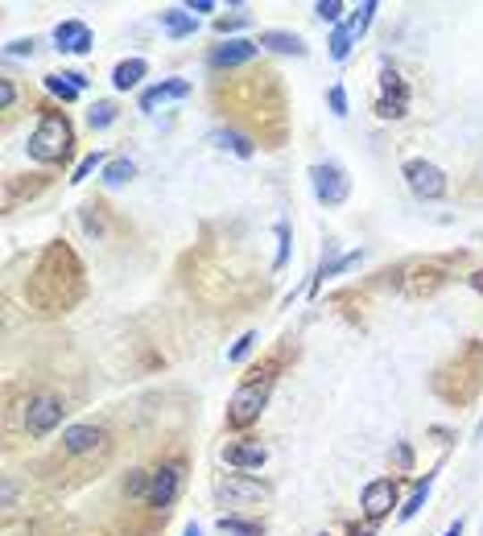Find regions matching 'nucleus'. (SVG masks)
I'll return each instance as SVG.
<instances>
[{"label":"nucleus","mask_w":483,"mask_h":536,"mask_svg":"<svg viewBox=\"0 0 483 536\" xmlns=\"http://www.w3.org/2000/svg\"><path fill=\"white\" fill-rule=\"evenodd\" d=\"M71 149H75L71 120H66L63 112H42V116H38V129L25 140V153H30L33 161H42V165H58V161L71 157Z\"/></svg>","instance_id":"f257e3e1"},{"label":"nucleus","mask_w":483,"mask_h":536,"mask_svg":"<svg viewBox=\"0 0 483 536\" xmlns=\"http://www.w3.org/2000/svg\"><path fill=\"white\" fill-rule=\"evenodd\" d=\"M268 392H273V375H268V372H260V375H252L248 384H240L236 397L227 400V425H232V429H248V425H252V421L265 413Z\"/></svg>","instance_id":"f03ea898"},{"label":"nucleus","mask_w":483,"mask_h":536,"mask_svg":"<svg viewBox=\"0 0 483 536\" xmlns=\"http://www.w3.org/2000/svg\"><path fill=\"white\" fill-rule=\"evenodd\" d=\"M310 190L322 206H343L347 194H352V178H347L343 165L318 161V165H310Z\"/></svg>","instance_id":"7ed1b4c3"},{"label":"nucleus","mask_w":483,"mask_h":536,"mask_svg":"<svg viewBox=\"0 0 483 536\" xmlns=\"http://www.w3.org/2000/svg\"><path fill=\"white\" fill-rule=\"evenodd\" d=\"M401 178H405V186L418 194L421 203H434V198L446 194V173L426 157H409L405 165H401Z\"/></svg>","instance_id":"20e7f679"},{"label":"nucleus","mask_w":483,"mask_h":536,"mask_svg":"<svg viewBox=\"0 0 483 536\" xmlns=\"http://www.w3.org/2000/svg\"><path fill=\"white\" fill-rule=\"evenodd\" d=\"M66 417V405L54 392H38V397L25 400V429H30V438H46L54 429L63 425Z\"/></svg>","instance_id":"39448f33"},{"label":"nucleus","mask_w":483,"mask_h":536,"mask_svg":"<svg viewBox=\"0 0 483 536\" xmlns=\"http://www.w3.org/2000/svg\"><path fill=\"white\" fill-rule=\"evenodd\" d=\"M409 112V83L393 71V66H380V96H376V116L380 120H401Z\"/></svg>","instance_id":"423d86ee"},{"label":"nucleus","mask_w":483,"mask_h":536,"mask_svg":"<svg viewBox=\"0 0 483 536\" xmlns=\"http://www.w3.org/2000/svg\"><path fill=\"white\" fill-rule=\"evenodd\" d=\"M178 491H182V462H161L157 471H149V495H145V499H149L153 507L165 512V507L178 499Z\"/></svg>","instance_id":"0eeeda50"},{"label":"nucleus","mask_w":483,"mask_h":536,"mask_svg":"<svg viewBox=\"0 0 483 536\" xmlns=\"http://www.w3.org/2000/svg\"><path fill=\"white\" fill-rule=\"evenodd\" d=\"M397 491H401L397 479H372L364 491H360V507H364V515L372 520V524L376 520H385V515L397 507Z\"/></svg>","instance_id":"6e6552de"},{"label":"nucleus","mask_w":483,"mask_h":536,"mask_svg":"<svg viewBox=\"0 0 483 536\" xmlns=\"http://www.w3.org/2000/svg\"><path fill=\"white\" fill-rule=\"evenodd\" d=\"M257 54H260L257 42H248V38H227L224 46H215V50L207 54V66H211V71H232V66L252 63Z\"/></svg>","instance_id":"1a4fd4ad"},{"label":"nucleus","mask_w":483,"mask_h":536,"mask_svg":"<svg viewBox=\"0 0 483 536\" xmlns=\"http://www.w3.org/2000/svg\"><path fill=\"white\" fill-rule=\"evenodd\" d=\"M186 96H191V83H186V79H161V83L140 91V112H157V107L174 104V99H186Z\"/></svg>","instance_id":"9d476101"},{"label":"nucleus","mask_w":483,"mask_h":536,"mask_svg":"<svg viewBox=\"0 0 483 536\" xmlns=\"http://www.w3.org/2000/svg\"><path fill=\"white\" fill-rule=\"evenodd\" d=\"M215 495H219V499H227L232 507H244V504H252V499H265L268 487H265V482H252V479H240V474H232V479H224L219 487H215Z\"/></svg>","instance_id":"9b49d317"},{"label":"nucleus","mask_w":483,"mask_h":536,"mask_svg":"<svg viewBox=\"0 0 483 536\" xmlns=\"http://www.w3.org/2000/svg\"><path fill=\"white\" fill-rule=\"evenodd\" d=\"M54 42H58V50L63 54H91V46H96V38H91V25L83 21H63L54 25Z\"/></svg>","instance_id":"f8f14e48"},{"label":"nucleus","mask_w":483,"mask_h":536,"mask_svg":"<svg viewBox=\"0 0 483 536\" xmlns=\"http://www.w3.org/2000/svg\"><path fill=\"white\" fill-rule=\"evenodd\" d=\"M224 462L232 471H260L268 462V450L260 441H232V446H224Z\"/></svg>","instance_id":"ddd939ff"},{"label":"nucleus","mask_w":483,"mask_h":536,"mask_svg":"<svg viewBox=\"0 0 483 536\" xmlns=\"http://www.w3.org/2000/svg\"><path fill=\"white\" fill-rule=\"evenodd\" d=\"M260 50H273V54H293V58H306V42H301L298 33L290 29H265L257 38Z\"/></svg>","instance_id":"4468645a"},{"label":"nucleus","mask_w":483,"mask_h":536,"mask_svg":"<svg viewBox=\"0 0 483 536\" xmlns=\"http://www.w3.org/2000/svg\"><path fill=\"white\" fill-rule=\"evenodd\" d=\"M42 83H46V91H50V96H58L63 104H75V99L83 96L87 75H79V71H63V75H46Z\"/></svg>","instance_id":"2eb2a0df"},{"label":"nucleus","mask_w":483,"mask_h":536,"mask_svg":"<svg viewBox=\"0 0 483 536\" xmlns=\"http://www.w3.org/2000/svg\"><path fill=\"white\" fill-rule=\"evenodd\" d=\"M99 441H104V433H99L96 425H71V429H63V450L66 454H87V450H96Z\"/></svg>","instance_id":"dca6fc26"},{"label":"nucleus","mask_w":483,"mask_h":536,"mask_svg":"<svg viewBox=\"0 0 483 536\" xmlns=\"http://www.w3.org/2000/svg\"><path fill=\"white\" fill-rule=\"evenodd\" d=\"M207 145H215V149H227V153H236V157H252L257 153V145L244 137V132H232V129H215L207 132Z\"/></svg>","instance_id":"f3484780"},{"label":"nucleus","mask_w":483,"mask_h":536,"mask_svg":"<svg viewBox=\"0 0 483 536\" xmlns=\"http://www.w3.org/2000/svg\"><path fill=\"white\" fill-rule=\"evenodd\" d=\"M145 75H149V63H145V58H124V63H116V71H112V87H116V91H132V87H140Z\"/></svg>","instance_id":"a211bd4d"},{"label":"nucleus","mask_w":483,"mask_h":536,"mask_svg":"<svg viewBox=\"0 0 483 536\" xmlns=\"http://www.w3.org/2000/svg\"><path fill=\"white\" fill-rule=\"evenodd\" d=\"M161 29L170 33V38H191L199 29V17L191 9H165L161 13Z\"/></svg>","instance_id":"6ab92c4d"},{"label":"nucleus","mask_w":483,"mask_h":536,"mask_svg":"<svg viewBox=\"0 0 483 536\" xmlns=\"http://www.w3.org/2000/svg\"><path fill=\"white\" fill-rule=\"evenodd\" d=\"M429 487H434V474H426V479H421L418 487H413V495H409L405 504H401V512H397V520H401V524H405V520H413V515H418L421 507H426V495H429Z\"/></svg>","instance_id":"aec40b11"},{"label":"nucleus","mask_w":483,"mask_h":536,"mask_svg":"<svg viewBox=\"0 0 483 536\" xmlns=\"http://www.w3.org/2000/svg\"><path fill=\"white\" fill-rule=\"evenodd\" d=\"M364 260V252H347V256H335V260H326V264L314 272V281H310V293H318V285H322V277H335V272H343V268H352V264H360Z\"/></svg>","instance_id":"412c9836"},{"label":"nucleus","mask_w":483,"mask_h":536,"mask_svg":"<svg viewBox=\"0 0 483 536\" xmlns=\"http://www.w3.org/2000/svg\"><path fill=\"white\" fill-rule=\"evenodd\" d=\"M219 532L224 536H265V528L257 520H244V515H219Z\"/></svg>","instance_id":"4be33fe9"},{"label":"nucleus","mask_w":483,"mask_h":536,"mask_svg":"<svg viewBox=\"0 0 483 536\" xmlns=\"http://www.w3.org/2000/svg\"><path fill=\"white\" fill-rule=\"evenodd\" d=\"M132 173H137V165H132L129 157H116V161H107L104 165V186H124V182H132Z\"/></svg>","instance_id":"5701e85b"},{"label":"nucleus","mask_w":483,"mask_h":536,"mask_svg":"<svg viewBox=\"0 0 483 536\" xmlns=\"http://www.w3.org/2000/svg\"><path fill=\"white\" fill-rule=\"evenodd\" d=\"M376 9H380V4H376V0H364V4H360V9L352 13V21H347V29L355 33V42H360V38H364V33H368V25H372Z\"/></svg>","instance_id":"b1692460"},{"label":"nucleus","mask_w":483,"mask_h":536,"mask_svg":"<svg viewBox=\"0 0 483 536\" xmlns=\"http://www.w3.org/2000/svg\"><path fill=\"white\" fill-rule=\"evenodd\" d=\"M87 120H91V129H112L116 124V104L112 99H99V104H91V112H87Z\"/></svg>","instance_id":"393cba45"},{"label":"nucleus","mask_w":483,"mask_h":536,"mask_svg":"<svg viewBox=\"0 0 483 536\" xmlns=\"http://www.w3.org/2000/svg\"><path fill=\"white\" fill-rule=\"evenodd\" d=\"M352 46H355V33L347 29V25H335V33H331V58L335 63H347Z\"/></svg>","instance_id":"a878e982"},{"label":"nucleus","mask_w":483,"mask_h":536,"mask_svg":"<svg viewBox=\"0 0 483 536\" xmlns=\"http://www.w3.org/2000/svg\"><path fill=\"white\" fill-rule=\"evenodd\" d=\"M99 165H107V153H99V149H96V153H87V157L75 165V173H71V182H75V186H83L87 178H91V173L99 170Z\"/></svg>","instance_id":"bb28decb"},{"label":"nucleus","mask_w":483,"mask_h":536,"mask_svg":"<svg viewBox=\"0 0 483 536\" xmlns=\"http://www.w3.org/2000/svg\"><path fill=\"white\" fill-rule=\"evenodd\" d=\"M314 13H318L326 25H339V21H343V0H318Z\"/></svg>","instance_id":"cd10ccee"},{"label":"nucleus","mask_w":483,"mask_h":536,"mask_svg":"<svg viewBox=\"0 0 483 536\" xmlns=\"http://www.w3.org/2000/svg\"><path fill=\"white\" fill-rule=\"evenodd\" d=\"M326 104H331V116L347 120V91H343V83H331V91H326Z\"/></svg>","instance_id":"c85d7f7f"},{"label":"nucleus","mask_w":483,"mask_h":536,"mask_svg":"<svg viewBox=\"0 0 483 536\" xmlns=\"http://www.w3.org/2000/svg\"><path fill=\"white\" fill-rule=\"evenodd\" d=\"M273 231H277V260H273V268H285V260H290V223H277Z\"/></svg>","instance_id":"c756f323"},{"label":"nucleus","mask_w":483,"mask_h":536,"mask_svg":"<svg viewBox=\"0 0 483 536\" xmlns=\"http://www.w3.org/2000/svg\"><path fill=\"white\" fill-rule=\"evenodd\" d=\"M124 491H129V495H149V474H145V471H132L129 482H124Z\"/></svg>","instance_id":"7c9ffc66"},{"label":"nucleus","mask_w":483,"mask_h":536,"mask_svg":"<svg viewBox=\"0 0 483 536\" xmlns=\"http://www.w3.org/2000/svg\"><path fill=\"white\" fill-rule=\"evenodd\" d=\"M252 343H257V334L248 331V334H240V343L232 347V351H227V359H232V364H240V359H244L248 351H252Z\"/></svg>","instance_id":"2f4dec72"},{"label":"nucleus","mask_w":483,"mask_h":536,"mask_svg":"<svg viewBox=\"0 0 483 536\" xmlns=\"http://www.w3.org/2000/svg\"><path fill=\"white\" fill-rule=\"evenodd\" d=\"M4 54L9 58H33V38H17V42L4 46Z\"/></svg>","instance_id":"473e14b6"},{"label":"nucleus","mask_w":483,"mask_h":536,"mask_svg":"<svg viewBox=\"0 0 483 536\" xmlns=\"http://www.w3.org/2000/svg\"><path fill=\"white\" fill-rule=\"evenodd\" d=\"M0 104H4V107H13V104H17V87H13L9 79L0 83Z\"/></svg>","instance_id":"72a5a7b5"},{"label":"nucleus","mask_w":483,"mask_h":536,"mask_svg":"<svg viewBox=\"0 0 483 536\" xmlns=\"http://www.w3.org/2000/svg\"><path fill=\"white\" fill-rule=\"evenodd\" d=\"M240 25H244V17H219V21H215V29H219V33H232V29H240Z\"/></svg>","instance_id":"f704fd0d"},{"label":"nucleus","mask_w":483,"mask_h":536,"mask_svg":"<svg viewBox=\"0 0 483 536\" xmlns=\"http://www.w3.org/2000/svg\"><path fill=\"white\" fill-rule=\"evenodd\" d=\"M186 9H191L194 17H199V13H211V9H215V0H191V4H186Z\"/></svg>","instance_id":"c9c22d12"},{"label":"nucleus","mask_w":483,"mask_h":536,"mask_svg":"<svg viewBox=\"0 0 483 536\" xmlns=\"http://www.w3.org/2000/svg\"><path fill=\"white\" fill-rule=\"evenodd\" d=\"M397 462H401V466H409V462H413V454H409V446H397Z\"/></svg>","instance_id":"e433bc0d"},{"label":"nucleus","mask_w":483,"mask_h":536,"mask_svg":"<svg viewBox=\"0 0 483 536\" xmlns=\"http://www.w3.org/2000/svg\"><path fill=\"white\" fill-rule=\"evenodd\" d=\"M442 536H462V515H459V520H454V524L446 528V532H442Z\"/></svg>","instance_id":"4c0bfd02"},{"label":"nucleus","mask_w":483,"mask_h":536,"mask_svg":"<svg viewBox=\"0 0 483 536\" xmlns=\"http://www.w3.org/2000/svg\"><path fill=\"white\" fill-rule=\"evenodd\" d=\"M182 536H203V528H199V524H191V528H186Z\"/></svg>","instance_id":"58836bf2"},{"label":"nucleus","mask_w":483,"mask_h":536,"mask_svg":"<svg viewBox=\"0 0 483 536\" xmlns=\"http://www.w3.org/2000/svg\"><path fill=\"white\" fill-rule=\"evenodd\" d=\"M352 536H372V528H355V532Z\"/></svg>","instance_id":"ea45409f"},{"label":"nucleus","mask_w":483,"mask_h":536,"mask_svg":"<svg viewBox=\"0 0 483 536\" xmlns=\"http://www.w3.org/2000/svg\"><path fill=\"white\" fill-rule=\"evenodd\" d=\"M318 536H326V532H318Z\"/></svg>","instance_id":"a19ab883"}]
</instances>
